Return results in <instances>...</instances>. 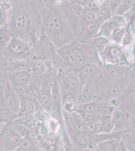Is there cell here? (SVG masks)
Masks as SVG:
<instances>
[{"instance_id":"cell-32","label":"cell","mask_w":135,"mask_h":151,"mask_svg":"<svg viewBox=\"0 0 135 151\" xmlns=\"http://www.w3.org/2000/svg\"><path fill=\"white\" fill-rule=\"evenodd\" d=\"M113 124L111 115L103 117L99 122L98 134H110L113 132Z\"/></svg>"},{"instance_id":"cell-21","label":"cell","mask_w":135,"mask_h":151,"mask_svg":"<svg viewBox=\"0 0 135 151\" xmlns=\"http://www.w3.org/2000/svg\"><path fill=\"white\" fill-rule=\"evenodd\" d=\"M2 92L7 105L12 111L18 115L20 107V99L15 88L9 83Z\"/></svg>"},{"instance_id":"cell-15","label":"cell","mask_w":135,"mask_h":151,"mask_svg":"<svg viewBox=\"0 0 135 151\" xmlns=\"http://www.w3.org/2000/svg\"><path fill=\"white\" fill-rule=\"evenodd\" d=\"M100 94V92L96 79L86 83L82 85L78 98L77 105L98 99Z\"/></svg>"},{"instance_id":"cell-20","label":"cell","mask_w":135,"mask_h":151,"mask_svg":"<svg viewBox=\"0 0 135 151\" xmlns=\"http://www.w3.org/2000/svg\"><path fill=\"white\" fill-rule=\"evenodd\" d=\"M102 65L94 63H88L76 70V72L82 85L95 79L100 72Z\"/></svg>"},{"instance_id":"cell-47","label":"cell","mask_w":135,"mask_h":151,"mask_svg":"<svg viewBox=\"0 0 135 151\" xmlns=\"http://www.w3.org/2000/svg\"><path fill=\"white\" fill-rule=\"evenodd\" d=\"M2 127V124H0V129H1V127Z\"/></svg>"},{"instance_id":"cell-41","label":"cell","mask_w":135,"mask_h":151,"mask_svg":"<svg viewBox=\"0 0 135 151\" xmlns=\"http://www.w3.org/2000/svg\"><path fill=\"white\" fill-rule=\"evenodd\" d=\"M9 83L7 73L0 72V92L3 91Z\"/></svg>"},{"instance_id":"cell-23","label":"cell","mask_w":135,"mask_h":151,"mask_svg":"<svg viewBox=\"0 0 135 151\" xmlns=\"http://www.w3.org/2000/svg\"><path fill=\"white\" fill-rule=\"evenodd\" d=\"M39 116H40L37 112L35 113L25 116L18 117L14 121L29 130L39 132L41 125V119Z\"/></svg>"},{"instance_id":"cell-26","label":"cell","mask_w":135,"mask_h":151,"mask_svg":"<svg viewBox=\"0 0 135 151\" xmlns=\"http://www.w3.org/2000/svg\"><path fill=\"white\" fill-rule=\"evenodd\" d=\"M123 138H110L103 140L96 145L93 151H116L117 147Z\"/></svg>"},{"instance_id":"cell-3","label":"cell","mask_w":135,"mask_h":151,"mask_svg":"<svg viewBox=\"0 0 135 151\" xmlns=\"http://www.w3.org/2000/svg\"><path fill=\"white\" fill-rule=\"evenodd\" d=\"M68 69L76 70L88 63L103 65L99 55L89 43H82L76 38L65 46L56 50Z\"/></svg>"},{"instance_id":"cell-14","label":"cell","mask_w":135,"mask_h":151,"mask_svg":"<svg viewBox=\"0 0 135 151\" xmlns=\"http://www.w3.org/2000/svg\"><path fill=\"white\" fill-rule=\"evenodd\" d=\"M24 69H30L27 60L6 55L0 56V72L8 73Z\"/></svg>"},{"instance_id":"cell-1","label":"cell","mask_w":135,"mask_h":151,"mask_svg":"<svg viewBox=\"0 0 135 151\" xmlns=\"http://www.w3.org/2000/svg\"><path fill=\"white\" fill-rule=\"evenodd\" d=\"M40 4L38 0L11 2L7 26L12 36L35 45L42 35Z\"/></svg>"},{"instance_id":"cell-2","label":"cell","mask_w":135,"mask_h":151,"mask_svg":"<svg viewBox=\"0 0 135 151\" xmlns=\"http://www.w3.org/2000/svg\"><path fill=\"white\" fill-rule=\"evenodd\" d=\"M42 32L50 40L56 50L68 45L76 38L57 4H40Z\"/></svg>"},{"instance_id":"cell-18","label":"cell","mask_w":135,"mask_h":151,"mask_svg":"<svg viewBox=\"0 0 135 151\" xmlns=\"http://www.w3.org/2000/svg\"><path fill=\"white\" fill-rule=\"evenodd\" d=\"M93 134L84 131L79 132L70 137L74 151H91Z\"/></svg>"},{"instance_id":"cell-22","label":"cell","mask_w":135,"mask_h":151,"mask_svg":"<svg viewBox=\"0 0 135 151\" xmlns=\"http://www.w3.org/2000/svg\"><path fill=\"white\" fill-rule=\"evenodd\" d=\"M100 27L101 24L95 20L82 29L76 39L81 43H89L91 40L99 35Z\"/></svg>"},{"instance_id":"cell-48","label":"cell","mask_w":135,"mask_h":151,"mask_svg":"<svg viewBox=\"0 0 135 151\" xmlns=\"http://www.w3.org/2000/svg\"><path fill=\"white\" fill-rule=\"evenodd\" d=\"M134 69H135V67H134Z\"/></svg>"},{"instance_id":"cell-36","label":"cell","mask_w":135,"mask_h":151,"mask_svg":"<svg viewBox=\"0 0 135 151\" xmlns=\"http://www.w3.org/2000/svg\"><path fill=\"white\" fill-rule=\"evenodd\" d=\"M112 15L113 14L107 7L101 5V7L96 13V20L101 25L109 19Z\"/></svg>"},{"instance_id":"cell-35","label":"cell","mask_w":135,"mask_h":151,"mask_svg":"<svg viewBox=\"0 0 135 151\" xmlns=\"http://www.w3.org/2000/svg\"><path fill=\"white\" fill-rule=\"evenodd\" d=\"M127 31L126 25L116 28L111 33L110 37V40L113 43L121 45Z\"/></svg>"},{"instance_id":"cell-16","label":"cell","mask_w":135,"mask_h":151,"mask_svg":"<svg viewBox=\"0 0 135 151\" xmlns=\"http://www.w3.org/2000/svg\"><path fill=\"white\" fill-rule=\"evenodd\" d=\"M9 82L15 88L23 89L29 84L32 77L30 69H24L8 73Z\"/></svg>"},{"instance_id":"cell-28","label":"cell","mask_w":135,"mask_h":151,"mask_svg":"<svg viewBox=\"0 0 135 151\" xmlns=\"http://www.w3.org/2000/svg\"><path fill=\"white\" fill-rule=\"evenodd\" d=\"M16 151H43L32 139L27 136L23 137Z\"/></svg>"},{"instance_id":"cell-19","label":"cell","mask_w":135,"mask_h":151,"mask_svg":"<svg viewBox=\"0 0 135 151\" xmlns=\"http://www.w3.org/2000/svg\"><path fill=\"white\" fill-rule=\"evenodd\" d=\"M127 20L125 16L113 15L109 19L101 24L99 35L110 39L113 30L118 28L126 25Z\"/></svg>"},{"instance_id":"cell-8","label":"cell","mask_w":135,"mask_h":151,"mask_svg":"<svg viewBox=\"0 0 135 151\" xmlns=\"http://www.w3.org/2000/svg\"><path fill=\"white\" fill-rule=\"evenodd\" d=\"M133 69L120 79L112 83L105 91L101 93L98 99L116 105V102L123 95L128 87Z\"/></svg>"},{"instance_id":"cell-49","label":"cell","mask_w":135,"mask_h":151,"mask_svg":"<svg viewBox=\"0 0 135 151\" xmlns=\"http://www.w3.org/2000/svg\"><path fill=\"white\" fill-rule=\"evenodd\" d=\"M90 1V0H87V1H88H88Z\"/></svg>"},{"instance_id":"cell-42","label":"cell","mask_w":135,"mask_h":151,"mask_svg":"<svg viewBox=\"0 0 135 151\" xmlns=\"http://www.w3.org/2000/svg\"><path fill=\"white\" fill-rule=\"evenodd\" d=\"M130 50L132 58V64L134 68L135 66V40L132 47H130Z\"/></svg>"},{"instance_id":"cell-33","label":"cell","mask_w":135,"mask_h":151,"mask_svg":"<svg viewBox=\"0 0 135 151\" xmlns=\"http://www.w3.org/2000/svg\"><path fill=\"white\" fill-rule=\"evenodd\" d=\"M10 7V2L0 1V27L7 25Z\"/></svg>"},{"instance_id":"cell-4","label":"cell","mask_w":135,"mask_h":151,"mask_svg":"<svg viewBox=\"0 0 135 151\" xmlns=\"http://www.w3.org/2000/svg\"><path fill=\"white\" fill-rule=\"evenodd\" d=\"M130 48L111 42L99 57L103 64L133 67Z\"/></svg>"},{"instance_id":"cell-40","label":"cell","mask_w":135,"mask_h":151,"mask_svg":"<svg viewBox=\"0 0 135 151\" xmlns=\"http://www.w3.org/2000/svg\"><path fill=\"white\" fill-rule=\"evenodd\" d=\"M120 0H104L102 5L107 7L113 15L115 14L116 8L120 3Z\"/></svg>"},{"instance_id":"cell-44","label":"cell","mask_w":135,"mask_h":151,"mask_svg":"<svg viewBox=\"0 0 135 151\" xmlns=\"http://www.w3.org/2000/svg\"><path fill=\"white\" fill-rule=\"evenodd\" d=\"M128 134L130 136H133L135 137V123L132 127V128L128 131Z\"/></svg>"},{"instance_id":"cell-24","label":"cell","mask_w":135,"mask_h":151,"mask_svg":"<svg viewBox=\"0 0 135 151\" xmlns=\"http://www.w3.org/2000/svg\"><path fill=\"white\" fill-rule=\"evenodd\" d=\"M18 117V114L12 111L9 107L4 98L3 92H0V124H3L11 122Z\"/></svg>"},{"instance_id":"cell-34","label":"cell","mask_w":135,"mask_h":151,"mask_svg":"<svg viewBox=\"0 0 135 151\" xmlns=\"http://www.w3.org/2000/svg\"><path fill=\"white\" fill-rule=\"evenodd\" d=\"M135 0H120L115 14L125 16L132 9Z\"/></svg>"},{"instance_id":"cell-5","label":"cell","mask_w":135,"mask_h":151,"mask_svg":"<svg viewBox=\"0 0 135 151\" xmlns=\"http://www.w3.org/2000/svg\"><path fill=\"white\" fill-rule=\"evenodd\" d=\"M133 69V67L129 65L103 64L100 72L96 78L100 92V95L112 83L120 79Z\"/></svg>"},{"instance_id":"cell-45","label":"cell","mask_w":135,"mask_h":151,"mask_svg":"<svg viewBox=\"0 0 135 151\" xmlns=\"http://www.w3.org/2000/svg\"><path fill=\"white\" fill-rule=\"evenodd\" d=\"M130 12H132V13H135V1H134V3L133 7H132V9L131 10Z\"/></svg>"},{"instance_id":"cell-7","label":"cell","mask_w":135,"mask_h":151,"mask_svg":"<svg viewBox=\"0 0 135 151\" xmlns=\"http://www.w3.org/2000/svg\"><path fill=\"white\" fill-rule=\"evenodd\" d=\"M69 24L73 30L76 37L80 32V19L84 7L67 0H56Z\"/></svg>"},{"instance_id":"cell-43","label":"cell","mask_w":135,"mask_h":151,"mask_svg":"<svg viewBox=\"0 0 135 151\" xmlns=\"http://www.w3.org/2000/svg\"><path fill=\"white\" fill-rule=\"evenodd\" d=\"M38 1L40 3L49 4V5L55 4L56 2V0H38Z\"/></svg>"},{"instance_id":"cell-37","label":"cell","mask_w":135,"mask_h":151,"mask_svg":"<svg viewBox=\"0 0 135 151\" xmlns=\"http://www.w3.org/2000/svg\"><path fill=\"white\" fill-rule=\"evenodd\" d=\"M133 93H135V70L134 69H133L132 70V75H131L128 87L120 98L128 96L129 95L132 94Z\"/></svg>"},{"instance_id":"cell-46","label":"cell","mask_w":135,"mask_h":151,"mask_svg":"<svg viewBox=\"0 0 135 151\" xmlns=\"http://www.w3.org/2000/svg\"><path fill=\"white\" fill-rule=\"evenodd\" d=\"M14 0H0V1H5V2H10Z\"/></svg>"},{"instance_id":"cell-39","label":"cell","mask_w":135,"mask_h":151,"mask_svg":"<svg viewBox=\"0 0 135 151\" xmlns=\"http://www.w3.org/2000/svg\"><path fill=\"white\" fill-rule=\"evenodd\" d=\"M123 141L127 151H135V137L127 133L123 137Z\"/></svg>"},{"instance_id":"cell-6","label":"cell","mask_w":135,"mask_h":151,"mask_svg":"<svg viewBox=\"0 0 135 151\" xmlns=\"http://www.w3.org/2000/svg\"><path fill=\"white\" fill-rule=\"evenodd\" d=\"M56 77L61 94L72 93L79 96L82 85L75 70L70 69L57 70Z\"/></svg>"},{"instance_id":"cell-38","label":"cell","mask_w":135,"mask_h":151,"mask_svg":"<svg viewBox=\"0 0 135 151\" xmlns=\"http://www.w3.org/2000/svg\"><path fill=\"white\" fill-rule=\"evenodd\" d=\"M135 40V35L127 31L121 41V45L125 48H130Z\"/></svg>"},{"instance_id":"cell-12","label":"cell","mask_w":135,"mask_h":151,"mask_svg":"<svg viewBox=\"0 0 135 151\" xmlns=\"http://www.w3.org/2000/svg\"><path fill=\"white\" fill-rule=\"evenodd\" d=\"M64 124L69 137L79 132L86 131L85 122L77 112L63 111Z\"/></svg>"},{"instance_id":"cell-17","label":"cell","mask_w":135,"mask_h":151,"mask_svg":"<svg viewBox=\"0 0 135 151\" xmlns=\"http://www.w3.org/2000/svg\"><path fill=\"white\" fill-rule=\"evenodd\" d=\"M20 99V107L18 116L23 117L32 114L41 108L38 101L28 98L24 94L23 89L15 88Z\"/></svg>"},{"instance_id":"cell-13","label":"cell","mask_w":135,"mask_h":151,"mask_svg":"<svg viewBox=\"0 0 135 151\" xmlns=\"http://www.w3.org/2000/svg\"><path fill=\"white\" fill-rule=\"evenodd\" d=\"M50 115L64 124L62 96L56 76L53 79L51 88V110Z\"/></svg>"},{"instance_id":"cell-11","label":"cell","mask_w":135,"mask_h":151,"mask_svg":"<svg viewBox=\"0 0 135 151\" xmlns=\"http://www.w3.org/2000/svg\"><path fill=\"white\" fill-rule=\"evenodd\" d=\"M111 118L113 124V132L128 131L135 123L127 111L116 105L111 113Z\"/></svg>"},{"instance_id":"cell-29","label":"cell","mask_w":135,"mask_h":151,"mask_svg":"<svg viewBox=\"0 0 135 151\" xmlns=\"http://www.w3.org/2000/svg\"><path fill=\"white\" fill-rule=\"evenodd\" d=\"M12 37L7 25L0 27V56L5 53L7 45Z\"/></svg>"},{"instance_id":"cell-9","label":"cell","mask_w":135,"mask_h":151,"mask_svg":"<svg viewBox=\"0 0 135 151\" xmlns=\"http://www.w3.org/2000/svg\"><path fill=\"white\" fill-rule=\"evenodd\" d=\"M23 137L16 130L13 121L2 124L0 129V151H15Z\"/></svg>"},{"instance_id":"cell-10","label":"cell","mask_w":135,"mask_h":151,"mask_svg":"<svg viewBox=\"0 0 135 151\" xmlns=\"http://www.w3.org/2000/svg\"><path fill=\"white\" fill-rule=\"evenodd\" d=\"M33 43L13 36L4 55H11L29 62L33 58Z\"/></svg>"},{"instance_id":"cell-25","label":"cell","mask_w":135,"mask_h":151,"mask_svg":"<svg viewBox=\"0 0 135 151\" xmlns=\"http://www.w3.org/2000/svg\"><path fill=\"white\" fill-rule=\"evenodd\" d=\"M116 105L127 111L135 122V93L120 98Z\"/></svg>"},{"instance_id":"cell-30","label":"cell","mask_w":135,"mask_h":151,"mask_svg":"<svg viewBox=\"0 0 135 151\" xmlns=\"http://www.w3.org/2000/svg\"><path fill=\"white\" fill-rule=\"evenodd\" d=\"M97 12L84 7L80 19V32L86 26L96 20Z\"/></svg>"},{"instance_id":"cell-27","label":"cell","mask_w":135,"mask_h":151,"mask_svg":"<svg viewBox=\"0 0 135 151\" xmlns=\"http://www.w3.org/2000/svg\"><path fill=\"white\" fill-rule=\"evenodd\" d=\"M111 42L109 38L106 37L98 35L91 40L89 43L98 54L101 53Z\"/></svg>"},{"instance_id":"cell-31","label":"cell","mask_w":135,"mask_h":151,"mask_svg":"<svg viewBox=\"0 0 135 151\" xmlns=\"http://www.w3.org/2000/svg\"><path fill=\"white\" fill-rule=\"evenodd\" d=\"M75 111L82 117L85 122H99L101 117L94 112L84 110L80 108H76Z\"/></svg>"}]
</instances>
